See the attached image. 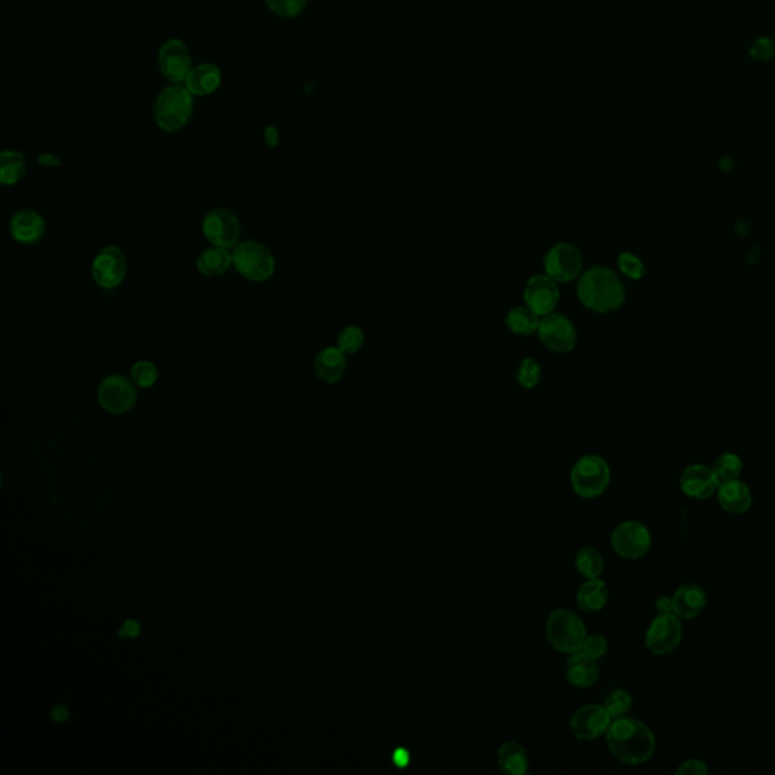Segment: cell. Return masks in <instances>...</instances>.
<instances>
[{"instance_id":"8992f818","label":"cell","mask_w":775,"mask_h":775,"mask_svg":"<svg viewBox=\"0 0 775 775\" xmlns=\"http://www.w3.org/2000/svg\"><path fill=\"white\" fill-rule=\"evenodd\" d=\"M234 267L241 276L252 282L268 281L274 274L276 261L267 245L258 241H244L234 249Z\"/></svg>"},{"instance_id":"e0dca14e","label":"cell","mask_w":775,"mask_h":775,"mask_svg":"<svg viewBox=\"0 0 775 775\" xmlns=\"http://www.w3.org/2000/svg\"><path fill=\"white\" fill-rule=\"evenodd\" d=\"M720 479L715 471L706 465H691L684 471L680 477L682 491L688 497L697 500H706L715 494L720 488Z\"/></svg>"},{"instance_id":"ac0fdd59","label":"cell","mask_w":775,"mask_h":775,"mask_svg":"<svg viewBox=\"0 0 775 775\" xmlns=\"http://www.w3.org/2000/svg\"><path fill=\"white\" fill-rule=\"evenodd\" d=\"M10 232L20 244H37L46 234V220L37 211L24 209L11 218Z\"/></svg>"},{"instance_id":"60d3db41","label":"cell","mask_w":775,"mask_h":775,"mask_svg":"<svg viewBox=\"0 0 775 775\" xmlns=\"http://www.w3.org/2000/svg\"><path fill=\"white\" fill-rule=\"evenodd\" d=\"M139 633V624L137 621H126L123 624V627L120 628V636L123 637H135Z\"/></svg>"},{"instance_id":"83f0119b","label":"cell","mask_w":775,"mask_h":775,"mask_svg":"<svg viewBox=\"0 0 775 775\" xmlns=\"http://www.w3.org/2000/svg\"><path fill=\"white\" fill-rule=\"evenodd\" d=\"M506 326L511 332L517 335H531L538 332L540 315L533 312L529 306H517L506 315Z\"/></svg>"},{"instance_id":"e575fe53","label":"cell","mask_w":775,"mask_h":775,"mask_svg":"<svg viewBox=\"0 0 775 775\" xmlns=\"http://www.w3.org/2000/svg\"><path fill=\"white\" fill-rule=\"evenodd\" d=\"M618 268L624 276L630 277L633 281H639L646 274V263H642L636 254H628V252L619 254Z\"/></svg>"},{"instance_id":"4316f807","label":"cell","mask_w":775,"mask_h":775,"mask_svg":"<svg viewBox=\"0 0 775 775\" xmlns=\"http://www.w3.org/2000/svg\"><path fill=\"white\" fill-rule=\"evenodd\" d=\"M26 175V159L24 153L5 150L0 155V182L11 187L19 184Z\"/></svg>"},{"instance_id":"2e32d148","label":"cell","mask_w":775,"mask_h":775,"mask_svg":"<svg viewBox=\"0 0 775 775\" xmlns=\"http://www.w3.org/2000/svg\"><path fill=\"white\" fill-rule=\"evenodd\" d=\"M524 301L538 315L553 312L559 301V288L556 281L544 274H536L527 281L524 288Z\"/></svg>"},{"instance_id":"836d02e7","label":"cell","mask_w":775,"mask_h":775,"mask_svg":"<svg viewBox=\"0 0 775 775\" xmlns=\"http://www.w3.org/2000/svg\"><path fill=\"white\" fill-rule=\"evenodd\" d=\"M517 380L522 388L531 389L541 380V365L533 358H526L522 360L517 371Z\"/></svg>"},{"instance_id":"ba28073f","label":"cell","mask_w":775,"mask_h":775,"mask_svg":"<svg viewBox=\"0 0 775 775\" xmlns=\"http://www.w3.org/2000/svg\"><path fill=\"white\" fill-rule=\"evenodd\" d=\"M202 232L213 245L232 249L240 244V220L231 209H211L202 222Z\"/></svg>"},{"instance_id":"f35d334b","label":"cell","mask_w":775,"mask_h":775,"mask_svg":"<svg viewBox=\"0 0 775 775\" xmlns=\"http://www.w3.org/2000/svg\"><path fill=\"white\" fill-rule=\"evenodd\" d=\"M675 774L706 775L709 774V770H707L704 761L691 759V761H684L682 766H678L677 770H675Z\"/></svg>"},{"instance_id":"8d00e7d4","label":"cell","mask_w":775,"mask_h":775,"mask_svg":"<svg viewBox=\"0 0 775 775\" xmlns=\"http://www.w3.org/2000/svg\"><path fill=\"white\" fill-rule=\"evenodd\" d=\"M608 641L603 635H587L585 641L581 644L580 651L583 655H589L592 659H601L608 653Z\"/></svg>"},{"instance_id":"52a82bcc","label":"cell","mask_w":775,"mask_h":775,"mask_svg":"<svg viewBox=\"0 0 775 775\" xmlns=\"http://www.w3.org/2000/svg\"><path fill=\"white\" fill-rule=\"evenodd\" d=\"M137 389L134 382L120 374H111L103 378L97 389L99 405L114 416L129 412L137 403Z\"/></svg>"},{"instance_id":"7c38bea8","label":"cell","mask_w":775,"mask_h":775,"mask_svg":"<svg viewBox=\"0 0 775 775\" xmlns=\"http://www.w3.org/2000/svg\"><path fill=\"white\" fill-rule=\"evenodd\" d=\"M544 268L547 276L553 281L568 283L580 274L583 259L577 247L568 243H559L545 254Z\"/></svg>"},{"instance_id":"d6986e66","label":"cell","mask_w":775,"mask_h":775,"mask_svg":"<svg viewBox=\"0 0 775 775\" xmlns=\"http://www.w3.org/2000/svg\"><path fill=\"white\" fill-rule=\"evenodd\" d=\"M347 358L344 351L338 347H326L315 356L314 371L320 380L324 383H337L346 373Z\"/></svg>"},{"instance_id":"f546056e","label":"cell","mask_w":775,"mask_h":775,"mask_svg":"<svg viewBox=\"0 0 775 775\" xmlns=\"http://www.w3.org/2000/svg\"><path fill=\"white\" fill-rule=\"evenodd\" d=\"M742 459L738 454L724 453L713 462L712 470L715 471L716 477L722 483V482H729V480L739 479V475L742 473Z\"/></svg>"},{"instance_id":"ffe728a7","label":"cell","mask_w":775,"mask_h":775,"mask_svg":"<svg viewBox=\"0 0 775 775\" xmlns=\"http://www.w3.org/2000/svg\"><path fill=\"white\" fill-rule=\"evenodd\" d=\"M567 678L572 686L577 688H591L600 678V669L597 660L589 655H583L581 651L572 653L567 662Z\"/></svg>"},{"instance_id":"ee69618b","label":"cell","mask_w":775,"mask_h":775,"mask_svg":"<svg viewBox=\"0 0 775 775\" xmlns=\"http://www.w3.org/2000/svg\"><path fill=\"white\" fill-rule=\"evenodd\" d=\"M52 718L55 721L67 720V718H69V711H67V707H56L55 711L52 712Z\"/></svg>"},{"instance_id":"1f68e13d","label":"cell","mask_w":775,"mask_h":775,"mask_svg":"<svg viewBox=\"0 0 775 775\" xmlns=\"http://www.w3.org/2000/svg\"><path fill=\"white\" fill-rule=\"evenodd\" d=\"M365 337L362 329L356 328V326H349V328L342 329L340 335H338L337 346L346 355H353V353H358L362 349Z\"/></svg>"},{"instance_id":"b9f144b4","label":"cell","mask_w":775,"mask_h":775,"mask_svg":"<svg viewBox=\"0 0 775 775\" xmlns=\"http://www.w3.org/2000/svg\"><path fill=\"white\" fill-rule=\"evenodd\" d=\"M38 164L43 167H58L61 166V158L52 155V153H43L38 157Z\"/></svg>"},{"instance_id":"ab89813d","label":"cell","mask_w":775,"mask_h":775,"mask_svg":"<svg viewBox=\"0 0 775 775\" xmlns=\"http://www.w3.org/2000/svg\"><path fill=\"white\" fill-rule=\"evenodd\" d=\"M655 610H657V614L659 615L674 614L673 598H669L666 596L657 598V601H655Z\"/></svg>"},{"instance_id":"7a4b0ae2","label":"cell","mask_w":775,"mask_h":775,"mask_svg":"<svg viewBox=\"0 0 775 775\" xmlns=\"http://www.w3.org/2000/svg\"><path fill=\"white\" fill-rule=\"evenodd\" d=\"M577 296L588 310L608 314L623 306L626 288L621 279L609 268L592 267L580 277Z\"/></svg>"},{"instance_id":"74e56055","label":"cell","mask_w":775,"mask_h":775,"mask_svg":"<svg viewBox=\"0 0 775 775\" xmlns=\"http://www.w3.org/2000/svg\"><path fill=\"white\" fill-rule=\"evenodd\" d=\"M775 55V44L770 38L759 37L750 47V56L759 62H766Z\"/></svg>"},{"instance_id":"5bb4252c","label":"cell","mask_w":775,"mask_h":775,"mask_svg":"<svg viewBox=\"0 0 775 775\" xmlns=\"http://www.w3.org/2000/svg\"><path fill=\"white\" fill-rule=\"evenodd\" d=\"M612 716L608 713L605 706L588 704L579 709L569 721L571 733L579 741H596L603 734L608 733Z\"/></svg>"},{"instance_id":"484cf974","label":"cell","mask_w":775,"mask_h":775,"mask_svg":"<svg viewBox=\"0 0 775 775\" xmlns=\"http://www.w3.org/2000/svg\"><path fill=\"white\" fill-rule=\"evenodd\" d=\"M234 258L229 250L213 245L205 249L197 258V268L206 277L223 276L231 268Z\"/></svg>"},{"instance_id":"3957f363","label":"cell","mask_w":775,"mask_h":775,"mask_svg":"<svg viewBox=\"0 0 775 775\" xmlns=\"http://www.w3.org/2000/svg\"><path fill=\"white\" fill-rule=\"evenodd\" d=\"M193 94L182 85H171L162 90L155 100L153 119L164 132L184 129L193 116Z\"/></svg>"},{"instance_id":"4fadbf2b","label":"cell","mask_w":775,"mask_h":775,"mask_svg":"<svg viewBox=\"0 0 775 775\" xmlns=\"http://www.w3.org/2000/svg\"><path fill=\"white\" fill-rule=\"evenodd\" d=\"M610 542L621 558L639 559L650 550L651 535L641 522L626 521L615 527Z\"/></svg>"},{"instance_id":"5b68a950","label":"cell","mask_w":775,"mask_h":775,"mask_svg":"<svg viewBox=\"0 0 775 775\" xmlns=\"http://www.w3.org/2000/svg\"><path fill=\"white\" fill-rule=\"evenodd\" d=\"M545 632L550 644L556 650L567 655L580 651L581 644L588 635L583 621L576 614H572L571 610L567 609L554 610L553 614L550 615Z\"/></svg>"},{"instance_id":"6da1fadb","label":"cell","mask_w":775,"mask_h":775,"mask_svg":"<svg viewBox=\"0 0 775 775\" xmlns=\"http://www.w3.org/2000/svg\"><path fill=\"white\" fill-rule=\"evenodd\" d=\"M606 741L610 752L624 765H642L655 754V733L642 721L633 718L614 720Z\"/></svg>"},{"instance_id":"cb8c5ba5","label":"cell","mask_w":775,"mask_h":775,"mask_svg":"<svg viewBox=\"0 0 775 775\" xmlns=\"http://www.w3.org/2000/svg\"><path fill=\"white\" fill-rule=\"evenodd\" d=\"M609 600V589L605 581L597 579H588L577 592V605L587 612H598L605 608Z\"/></svg>"},{"instance_id":"f1b7e54d","label":"cell","mask_w":775,"mask_h":775,"mask_svg":"<svg viewBox=\"0 0 775 775\" xmlns=\"http://www.w3.org/2000/svg\"><path fill=\"white\" fill-rule=\"evenodd\" d=\"M576 567L581 576L587 579H597L603 572L605 562L598 550L594 547H583L577 553Z\"/></svg>"},{"instance_id":"603a6c76","label":"cell","mask_w":775,"mask_h":775,"mask_svg":"<svg viewBox=\"0 0 775 775\" xmlns=\"http://www.w3.org/2000/svg\"><path fill=\"white\" fill-rule=\"evenodd\" d=\"M673 601L674 614L678 618H695L706 608V592L695 583H689L675 592Z\"/></svg>"},{"instance_id":"7bdbcfd3","label":"cell","mask_w":775,"mask_h":775,"mask_svg":"<svg viewBox=\"0 0 775 775\" xmlns=\"http://www.w3.org/2000/svg\"><path fill=\"white\" fill-rule=\"evenodd\" d=\"M265 141H267L268 146L270 148H276L277 143H279V135H277L276 128H267L265 130Z\"/></svg>"},{"instance_id":"7402d4cb","label":"cell","mask_w":775,"mask_h":775,"mask_svg":"<svg viewBox=\"0 0 775 775\" xmlns=\"http://www.w3.org/2000/svg\"><path fill=\"white\" fill-rule=\"evenodd\" d=\"M718 500L725 512L736 513V515L748 512V509L751 508L752 504L751 493L748 490L747 484L738 479L722 482L720 484Z\"/></svg>"},{"instance_id":"4dcf8cb0","label":"cell","mask_w":775,"mask_h":775,"mask_svg":"<svg viewBox=\"0 0 775 775\" xmlns=\"http://www.w3.org/2000/svg\"><path fill=\"white\" fill-rule=\"evenodd\" d=\"M632 703V695L627 691L617 689L606 700L605 709L612 716V720H619V718H624L630 712Z\"/></svg>"},{"instance_id":"277c9868","label":"cell","mask_w":775,"mask_h":775,"mask_svg":"<svg viewBox=\"0 0 775 775\" xmlns=\"http://www.w3.org/2000/svg\"><path fill=\"white\" fill-rule=\"evenodd\" d=\"M610 482V468L603 457L588 454L576 462L571 471V486L581 499L600 497Z\"/></svg>"},{"instance_id":"44dd1931","label":"cell","mask_w":775,"mask_h":775,"mask_svg":"<svg viewBox=\"0 0 775 775\" xmlns=\"http://www.w3.org/2000/svg\"><path fill=\"white\" fill-rule=\"evenodd\" d=\"M222 83V70L215 64L205 62L196 65L185 79V87L193 96H209Z\"/></svg>"},{"instance_id":"9c48e42d","label":"cell","mask_w":775,"mask_h":775,"mask_svg":"<svg viewBox=\"0 0 775 775\" xmlns=\"http://www.w3.org/2000/svg\"><path fill=\"white\" fill-rule=\"evenodd\" d=\"M128 261L116 245L103 247L92 261L91 274L97 285L103 290H114L125 281Z\"/></svg>"},{"instance_id":"d6a6232c","label":"cell","mask_w":775,"mask_h":775,"mask_svg":"<svg viewBox=\"0 0 775 775\" xmlns=\"http://www.w3.org/2000/svg\"><path fill=\"white\" fill-rule=\"evenodd\" d=\"M130 378H132V382L139 385V388H152L158 382L159 373H158L157 365L153 362L139 360L130 369Z\"/></svg>"},{"instance_id":"30bf717a","label":"cell","mask_w":775,"mask_h":775,"mask_svg":"<svg viewBox=\"0 0 775 775\" xmlns=\"http://www.w3.org/2000/svg\"><path fill=\"white\" fill-rule=\"evenodd\" d=\"M538 337L549 350L556 353L571 351L577 344V330L571 320L554 312L542 315L538 326Z\"/></svg>"},{"instance_id":"8fae6325","label":"cell","mask_w":775,"mask_h":775,"mask_svg":"<svg viewBox=\"0 0 775 775\" xmlns=\"http://www.w3.org/2000/svg\"><path fill=\"white\" fill-rule=\"evenodd\" d=\"M682 623L677 615H659L646 630V646L655 655H671L682 641Z\"/></svg>"},{"instance_id":"d4e9b609","label":"cell","mask_w":775,"mask_h":775,"mask_svg":"<svg viewBox=\"0 0 775 775\" xmlns=\"http://www.w3.org/2000/svg\"><path fill=\"white\" fill-rule=\"evenodd\" d=\"M497 761H499L500 770H503L504 774L524 775L529 770V757H527L526 748L522 747L521 743L513 742V741H509L500 747Z\"/></svg>"},{"instance_id":"9a60e30c","label":"cell","mask_w":775,"mask_h":775,"mask_svg":"<svg viewBox=\"0 0 775 775\" xmlns=\"http://www.w3.org/2000/svg\"><path fill=\"white\" fill-rule=\"evenodd\" d=\"M158 64L159 70L164 74V78L168 79L170 82L179 83L187 79L189 72H191V53L182 40L173 38L162 44L158 55Z\"/></svg>"},{"instance_id":"f6af8a7d","label":"cell","mask_w":775,"mask_h":775,"mask_svg":"<svg viewBox=\"0 0 775 775\" xmlns=\"http://www.w3.org/2000/svg\"><path fill=\"white\" fill-rule=\"evenodd\" d=\"M394 761L397 763V765H407V761H409V756H407V752L405 750H398L396 751V754L393 756Z\"/></svg>"},{"instance_id":"d590c367","label":"cell","mask_w":775,"mask_h":775,"mask_svg":"<svg viewBox=\"0 0 775 775\" xmlns=\"http://www.w3.org/2000/svg\"><path fill=\"white\" fill-rule=\"evenodd\" d=\"M268 8L283 19H292L305 10L306 0H265Z\"/></svg>"}]
</instances>
